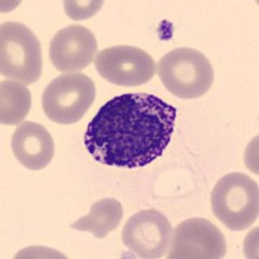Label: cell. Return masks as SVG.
Wrapping results in <instances>:
<instances>
[{"instance_id":"4fadbf2b","label":"cell","mask_w":259,"mask_h":259,"mask_svg":"<svg viewBox=\"0 0 259 259\" xmlns=\"http://www.w3.org/2000/svg\"><path fill=\"white\" fill-rule=\"evenodd\" d=\"M65 12L71 20H85L100 11L103 2H64Z\"/></svg>"},{"instance_id":"7a4b0ae2","label":"cell","mask_w":259,"mask_h":259,"mask_svg":"<svg viewBox=\"0 0 259 259\" xmlns=\"http://www.w3.org/2000/svg\"><path fill=\"white\" fill-rule=\"evenodd\" d=\"M157 69L166 89L184 100L205 95L214 80V70L209 59L193 48L170 51L159 60Z\"/></svg>"},{"instance_id":"8992f818","label":"cell","mask_w":259,"mask_h":259,"mask_svg":"<svg viewBox=\"0 0 259 259\" xmlns=\"http://www.w3.org/2000/svg\"><path fill=\"white\" fill-rule=\"evenodd\" d=\"M95 68L108 82L122 87H138L156 74V62L145 51L131 46L105 48L95 59Z\"/></svg>"},{"instance_id":"52a82bcc","label":"cell","mask_w":259,"mask_h":259,"mask_svg":"<svg viewBox=\"0 0 259 259\" xmlns=\"http://www.w3.org/2000/svg\"><path fill=\"white\" fill-rule=\"evenodd\" d=\"M170 244L168 259H219L227 251L222 231L203 218H191L178 224Z\"/></svg>"},{"instance_id":"5b68a950","label":"cell","mask_w":259,"mask_h":259,"mask_svg":"<svg viewBox=\"0 0 259 259\" xmlns=\"http://www.w3.org/2000/svg\"><path fill=\"white\" fill-rule=\"evenodd\" d=\"M96 97L91 78L82 73L62 74L53 79L41 96L43 112L48 119L61 124L80 121Z\"/></svg>"},{"instance_id":"ba28073f","label":"cell","mask_w":259,"mask_h":259,"mask_svg":"<svg viewBox=\"0 0 259 259\" xmlns=\"http://www.w3.org/2000/svg\"><path fill=\"white\" fill-rule=\"evenodd\" d=\"M172 228L162 212L148 209L134 214L126 222L122 240L138 258L157 259L167 254Z\"/></svg>"},{"instance_id":"277c9868","label":"cell","mask_w":259,"mask_h":259,"mask_svg":"<svg viewBox=\"0 0 259 259\" xmlns=\"http://www.w3.org/2000/svg\"><path fill=\"white\" fill-rule=\"evenodd\" d=\"M41 47L35 34L20 22L0 26V73L11 80L30 85L40 78Z\"/></svg>"},{"instance_id":"9c48e42d","label":"cell","mask_w":259,"mask_h":259,"mask_svg":"<svg viewBox=\"0 0 259 259\" xmlns=\"http://www.w3.org/2000/svg\"><path fill=\"white\" fill-rule=\"evenodd\" d=\"M97 40L84 26L71 25L55 34L50 45L52 65L64 74L79 73L96 59Z\"/></svg>"},{"instance_id":"8fae6325","label":"cell","mask_w":259,"mask_h":259,"mask_svg":"<svg viewBox=\"0 0 259 259\" xmlns=\"http://www.w3.org/2000/svg\"><path fill=\"white\" fill-rule=\"evenodd\" d=\"M122 218V203L115 198H103L92 203L91 211L74 222L71 228L92 233L96 239H104L119 226Z\"/></svg>"},{"instance_id":"3957f363","label":"cell","mask_w":259,"mask_h":259,"mask_svg":"<svg viewBox=\"0 0 259 259\" xmlns=\"http://www.w3.org/2000/svg\"><path fill=\"white\" fill-rule=\"evenodd\" d=\"M211 209L228 230H246L258 219V184L241 172L224 175L211 192Z\"/></svg>"},{"instance_id":"30bf717a","label":"cell","mask_w":259,"mask_h":259,"mask_svg":"<svg viewBox=\"0 0 259 259\" xmlns=\"http://www.w3.org/2000/svg\"><path fill=\"white\" fill-rule=\"evenodd\" d=\"M12 150L22 166L32 171L43 170L55 156V142L45 126L24 122L13 133Z\"/></svg>"},{"instance_id":"7c38bea8","label":"cell","mask_w":259,"mask_h":259,"mask_svg":"<svg viewBox=\"0 0 259 259\" xmlns=\"http://www.w3.org/2000/svg\"><path fill=\"white\" fill-rule=\"evenodd\" d=\"M31 108V94L26 84L16 80L0 83V122L15 126L24 121Z\"/></svg>"},{"instance_id":"6da1fadb","label":"cell","mask_w":259,"mask_h":259,"mask_svg":"<svg viewBox=\"0 0 259 259\" xmlns=\"http://www.w3.org/2000/svg\"><path fill=\"white\" fill-rule=\"evenodd\" d=\"M175 121L177 109L154 95H119L104 104L89 123L85 149L103 165L144 167L168 147Z\"/></svg>"}]
</instances>
